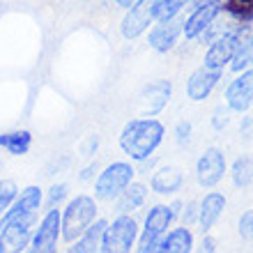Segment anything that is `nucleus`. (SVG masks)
Wrapping results in <instances>:
<instances>
[{
	"mask_svg": "<svg viewBox=\"0 0 253 253\" xmlns=\"http://www.w3.org/2000/svg\"><path fill=\"white\" fill-rule=\"evenodd\" d=\"M230 108L228 106H216L212 113V126L216 129V131H223L228 125H230Z\"/></svg>",
	"mask_w": 253,
	"mask_h": 253,
	"instance_id": "27",
	"label": "nucleus"
},
{
	"mask_svg": "<svg viewBox=\"0 0 253 253\" xmlns=\"http://www.w3.org/2000/svg\"><path fill=\"white\" fill-rule=\"evenodd\" d=\"M108 221L104 219H94L90 226L85 228V233L81 235L79 240H74L72 251L74 253H94L101 251V240H104V230H106Z\"/></svg>",
	"mask_w": 253,
	"mask_h": 253,
	"instance_id": "18",
	"label": "nucleus"
},
{
	"mask_svg": "<svg viewBox=\"0 0 253 253\" xmlns=\"http://www.w3.org/2000/svg\"><path fill=\"white\" fill-rule=\"evenodd\" d=\"M203 2H212V0H191L189 5H191V7H196V5H203Z\"/></svg>",
	"mask_w": 253,
	"mask_h": 253,
	"instance_id": "37",
	"label": "nucleus"
},
{
	"mask_svg": "<svg viewBox=\"0 0 253 253\" xmlns=\"http://www.w3.org/2000/svg\"><path fill=\"white\" fill-rule=\"evenodd\" d=\"M226 210V198L219 191H210L205 193V198L200 200V210H198V223L203 233H210L214 228V223L219 221V216Z\"/></svg>",
	"mask_w": 253,
	"mask_h": 253,
	"instance_id": "16",
	"label": "nucleus"
},
{
	"mask_svg": "<svg viewBox=\"0 0 253 253\" xmlns=\"http://www.w3.org/2000/svg\"><path fill=\"white\" fill-rule=\"evenodd\" d=\"M240 235L242 240L253 242V210H247L240 216Z\"/></svg>",
	"mask_w": 253,
	"mask_h": 253,
	"instance_id": "28",
	"label": "nucleus"
},
{
	"mask_svg": "<svg viewBox=\"0 0 253 253\" xmlns=\"http://www.w3.org/2000/svg\"><path fill=\"white\" fill-rule=\"evenodd\" d=\"M164 125L157 118H136L125 125L120 133V147L126 157L133 161H145L154 154V150L161 145L164 140Z\"/></svg>",
	"mask_w": 253,
	"mask_h": 253,
	"instance_id": "1",
	"label": "nucleus"
},
{
	"mask_svg": "<svg viewBox=\"0 0 253 253\" xmlns=\"http://www.w3.org/2000/svg\"><path fill=\"white\" fill-rule=\"evenodd\" d=\"M182 184H184V175H182L180 168H175V166L159 168L152 175V180H150L152 191L159 193V196H173V193H177L182 189Z\"/></svg>",
	"mask_w": 253,
	"mask_h": 253,
	"instance_id": "17",
	"label": "nucleus"
},
{
	"mask_svg": "<svg viewBox=\"0 0 253 253\" xmlns=\"http://www.w3.org/2000/svg\"><path fill=\"white\" fill-rule=\"evenodd\" d=\"M44 203V193L40 187H26L16 196L12 205L7 207V212L0 216V221H19V219H30L37 221L40 207Z\"/></svg>",
	"mask_w": 253,
	"mask_h": 253,
	"instance_id": "8",
	"label": "nucleus"
},
{
	"mask_svg": "<svg viewBox=\"0 0 253 253\" xmlns=\"http://www.w3.org/2000/svg\"><path fill=\"white\" fill-rule=\"evenodd\" d=\"M115 2H118V7H122V9H129V7L138 5L140 0H115Z\"/></svg>",
	"mask_w": 253,
	"mask_h": 253,
	"instance_id": "35",
	"label": "nucleus"
},
{
	"mask_svg": "<svg viewBox=\"0 0 253 253\" xmlns=\"http://www.w3.org/2000/svg\"><path fill=\"white\" fill-rule=\"evenodd\" d=\"M198 210H200V203H196V200L187 203V207H184V212H180V214H182V221H184V226L198 223Z\"/></svg>",
	"mask_w": 253,
	"mask_h": 253,
	"instance_id": "29",
	"label": "nucleus"
},
{
	"mask_svg": "<svg viewBox=\"0 0 253 253\" xmlns=\"http://www.w3.org/2000/svg\"><path fill=\"white\" fill-rule=\"evenodd\" d=\"M94 170H97V164H90V166L85 168V170H83V173H81V180L85 182V180H90V177H92V173Z\"/></svg>",
	"mask_w": 253,
	"mask_h": 253,
	"instance_id": "34",
	"label": "nucleus"
},
{
	"mask_svg": "<svg viewBox=\"0 0 253 253\" xmlns=\"http://www.w3.org/2000/svg\"><path fill=\"white\" fill-rule=\"evenodd\" d=\"M175 221L173 212L168 205H154L145 216V226H143V233H140V240H138V251L140 253H152L157 251L159 247L161 237L168 233L170 223Z\"/></svg>",
	"mask_w": 253,
	"mask_h": 253,
	"instance_id": "5",
	"label": "nucleus"
},
{
	"mask_svg": "<svg viewBox=\"0 0 253 253\" xmlns=\"http://www.w3.org/2000/svg\"><path fill=\"white\" fill-rule=\"evenodd\" d=\"M251 129H253V118H244V120H242V126H240V131H242V136H249V133H251Z\"/></svg>",
	"mask_w": 253,
	"mask_h": 253,
	"instance_id": "33",
	"label": "nucleus"
},
{
	"mask_svg": "<svg viewBox=\"0 0 253 253\" xmlns=\"http://www.w3.org/2000/svg\"><path fill=\"white\" fill-rule=\"evenodd\" d=\"M189 138H191V122H187V120L177 122V126H175V140L180 145H184V143H189Z\"/></svg>",
	"mask_w": 253,
	"mask_h": 253,
	"instance_id": "30",
	"label": "nucleus"
},
{
	"mask_svg": "<svg viewBox=\"0 0 253 253\" xmlns=\"http://www.w3.org/2000/svg\"><path fill=\"white\" fill-rule=\"evenodd\" d=\"M87 2H90V0H87Z\"/></svg>",
	"mask_w": 253,
	"mask_h": 253,
	"instance_id": "38",
	"label": "nucleus"
},
{
	"mask_svg": "<svg viewBox=\"0 0 253 253\" xmlns=\"http://www.w3.org/2000/svg\"><path fill=\"white\" fill-rule=\"evenodd\" d=\"M168 207H170V212H173V216L177 219V216H180V212H182V203H180V200H175L173 205H168Z\"/></svg>",
	"mask_w": 253,
	"mask_h": 253,
	"instance_id": "36",
	"label": "nucleus"
},
{
	"mask_svg": "<svg viewBox=\"0 0 253 253\" xmlns=\"http://www.w3.org/2000/svg\"><path fill=\"white\" fill-rule=\"evenodd\" d=\"M203 251H207V253H214V251H216V242H214L207 233H205V237H203Z\"/></svg>",
	"mask_w": 253,
	"mask_h": 253,
	"instance_id": "32",
	"label": "nucleus"
},
{
	"mask_svg": "<svg viewBox=\"0 0 253 253\" xmlns=\"http://www.w3.org/2000/svg\"><path fill=\"white\" fill-rule=\"evenodd\" d=\"M0 147L7 150L12 157H23V154H28L30 147H33V133L26 131V129L0 133Z\"/></svg>",
	"mask_w": 253,
	"mask_h": 253,
	"instance_id": "21",
	"label": "nucleus"
},
{
	"mask_svg": "<svg viewBox=\"0 0 253 253\" xmlns=\"http://www.w3.org/2000/svg\"><path fill=\"white\" fill-rule=\"evenodd\" d=\"M193 249V235L187 226L184 228H173L170 233L161 237L157 251L161 253H189Z\"/></svg>",
	"mask_w": 253,
	"mask_h": 253,
	"instance_id": "20",
	"label": "nucleus"
},
{
	"mask_svg": "<svg viewBox=\"0 0 253 253\" xmlns=\"http://www.w3.org/2000/svg\"><path fill=\"white\" fill-rule=\"evenodd\" d=\"M191 0H152V16L154 21L170 19L175 14H180Z\"/></svg>",
	"mask_w": 253,
	"mask_h": 253,
	"instance_id": "24",
	"label": "nucleus"
},
{
	"mask_svg": "<svg viewBox=\"0 0 253 253\" xmlns=\"http://www.w3.org/2000/svg\"><path fill=\"white\" fill-rule=\"evenodd\" d=\"M182 26H184V19L180 14L157 21V26L150 30V46L159 53H168L177 44V37L182 35Z\"/></svg>",
	"mask_w": 253,
	"mask_h": 253,
	"instance_id": "15",
	"label": "nucleus"
},
{
	"mask_svg": "<svg viewBox=\"0 0 253 253\" xmlns=\"http://www.w3.org/2000/svg\"><path fill=\"white\" fill-rule=\"evenodd\" d=\"M133 166L131 164H126V161H113V164H108L104 170L99 173L97 182H94V196L99 200H115L118 196L122 193V189L133 180Z\"/></svg>",
	"mask_w": 253,
	"mask_h": 253,
	"instance_id": "4",
	"label": "nucleus"
},
{
	"mask_svg": "<svg viewBox=\"0 0 253 253\" xmlns=\"http://www.w3.org/2000/svg\"><path fill=\"white\" fill-rule=\"evenodd\" d=\"M67 196H69V187H67L65 182H60V184H53V187L48 189V196H46L48 210H51V207H60L62 203L67 200Z\"/></svg>",
	"mask_w": 253,
	"mask_h": 253,
	"instance_id": "26",
	"label": "nucleus"
},
{
	"mask_svg": "<svg viewBox=\"0 0 253 253\" xmlns=\"http://www.w3.org/2000/svg\"><path fill=\"white\" fill-rule=\"evenodd\" d=\"M60 210L58 207H51L44 219L40 221V228L33 230V237H30V249L35 253H51L58 249V240H60Z\"/></svg>",
	"mask_w": 253,
	"mask_h": 253,
	"instance_id": "6",
	"label": "nucleus"
},
{
	"mask_svg": "<svg viewBox=\"0 0 253 253\" xmlns=\"http://www.w3.org/2000/svg\"><path fill=\"white\" fill-rule=\"evenodd\" d=\"M94 219H97V200L92 196L81 193L67 203L65 212H60V237L67 244H72L74 240H79L85 233V228Z\"/></svg>",
	"mask_w": 253,
	"mask_h": 253,
	"instance_id": "2",
	"label": "nucleus"
},
{
	"mask_svg": "<svg viewBox=\"0 0 253 253\" xmlns=\"http://www.w3.org/2000/svg\"><path fill=\"white\" fill-rule=\"evenodd\" d=\"M152 0H140L138 5H133L126 9L125 19L120 23V33L125 40H136L152 26Z\"/></svg>",
	"mask_w": 253,
	"mask_h": 253,
	"instance_id": "12",
	"label": "nucleus"
},
{
	"mask_svg": "<svg viewBox=\"0 0 253 253\" xmlns=\"http://www.w3.org/2000/svg\"><path fill=\"white\" fill-rule=\"evenodd\" d=\"M138 240V223L129 214H118L113 223H108L101 240V251L104 253H126L131 251Z\"/></svg>",
	"mask_w": 253,
	"mask_h": 253,
	"instance_id": "3",
	"label": "nucleus"
},
{
	"mask_svg": "<svg viewBox=\"0 0 253 253\" xmlns=\"http://www.w3.org/2000/svg\"><path fill=\"white\" fill-rule=\"evenodd\" d=\"M147 198V187L140 184V182H129L122 193L115 198V207H118V214H131L136 212L138 207H143Z\"/></svg>",
	"mask_w": 253,
	"mask_h": 253,
	"instance_id": "19",
	"label": "nucleus"
},
{
	"mask_svg": "<svg viewBox=\"0 0 253 253\" xmlns=\"http://www.w3.org/2000/svg\"><path fill=\"white\" fill-rule=\"evenodd\" d=\"M221 7L237 23H253V0H221Z\"/></svg>",
	"mask_w": 253,
	"mask_h": 253,
	"instance_id": "23",
	"label": "nucleus"
},
{
	"mask_svg": "<svg viewBox=\"0 0 253 253\" xmlns=\"http://www.w3.org/2000/svg\"><path fill=\"white\" fill-rule=\"evenodd\" d=\"M19 196V187L14 180H0V216L7 212V207L12 205Z\"/></svg>",
	"mask_w": 253,
	"mask_h": 253,
	"instance_id": "25",
	"label": "nucleus"
},
{
	"mask_svg": "<svg viewBox=\"0 0 253 253\" xmlns=\"http://www.w3.org/2000/svg\"><path fill=\"white\" fill-rule=\"evenodd\" d=\"M253 104V69H242L237 79L230 81L226 87V106L230 111L244 113Z\"/></svg>",
	"mask_w": 253,
	"mask_h": 253,
	"instance_id": "13",
	"label": "nucleus"
},
{
	"mask_svg": "<svg viewBox=\"0 0 253 253\" xmlns=\"http://www.w3.org/2000/svg\"><path fill=\"white\" fill-rule=\"evenodd\" d=\"M221 76H223V69H219V67H210V65H203L196 69V72L189 76L187 81V97L191 101H203L207 99L210 94H212V90L216 87V83L221 81Z\"/></svg>",
	"mask_w": 253,
	"mask_h": 253,
	"instance_id": "11",
	"label": "nucleus"
},
{
	"mask_svg": "<svg viewBox=\"0 0 253 253\" xmlns=\"http://www.w3.org/2000/svg\"><path fill=\"white\" fill-rule=\"evenodd\" d=\"M97 147H99V138L97 136H90V138L83 143V147H81V152L85 154V157H92L94 152H97Z\"/></svg>",
	"mask_w": 253,
	"mask_h": 253,
	"instance_id": "31",
	"label": "nucleus"
},
{
	"mask_svg": "<svg viewBox=\"0 0 253 253\" xmlns=\"http://www.w3.org/2000/svg\"><path fill=\"white\" fill-rule=\"evenodd\" d=\"M223 12L221 7V0H212V2H203V5H196L193 12L184 19V26H182V35L187 40H198L200 35L205 33L207 28L212 26L214 21L219 19V14Z\"/></svg>",
	"mask_w": 253,
	"mask_h": 253,
	"instance_id": "9",
	"label": "nucleus"
},
{
	"mask_svg": "<svg viewBox=\"0 0 253 253\" xmlns=\"http://www.w3.org/2000/svg\"><path fill=\"white\" fill-rule=\"evenodd\" d=\"M226 175V157L219 147H210L200 154L198 164H196V177H198V184L205 189L216 187Z\"/></svg>",
	"mask_w": 253,
	"mask_h": 253,
	"instance_id": "7",
	"label": "nucleus"
},
{
	"mask_svg": "<svg viewBox=\"0 0 253 253\" xmlns=\"http://www.w3.org/2000/svg\"><path fill=\"white\" fill-rule=\"evenodd\" d=\"M170 92H173L170 81L159 79L154 83H150L138 97V113L143 118H150V115H157L159 111H164L168 99H170Z\"/></svg>",
	"mask_w": 253,
	"mask_h": 253,
	"instance_id": "14",
	"label": "nucleus"
},
{
	"mask_svg": "<svg viewBox=\"0 0 253 253\" xmlns=\"http://www.w3.org/2000/svg\"><path fill=\"white\" fill-rule=\"evenodd\" d=\"M230 177H233V184L237 189L251 187V182H253V159L251 157H237L233 164V170H230Z\"/></svg>",
	"mask_w": 253,
	"mask_h": 253,
	"instance_id": "22",
	"label": "nucleus"
},
{
	"mask_svg": "<svg viewBox=\"0 0 253 253\" xmlns=\"http://www.w3.org/2000/svg\"><path fill=\"white\" fill-rule=\"evenodd\" d=\"M242 37H244V33H242V28H237V30H230V33L212 40L205 51V65L223 69L228 62L233 60V55H235V51H237V46H240Z\"/></svg>",
	"mask_w": 253,
	"mask_h": 253,
	"instance_id": "10",
	"label": "nucleus"
}]
</instances>
